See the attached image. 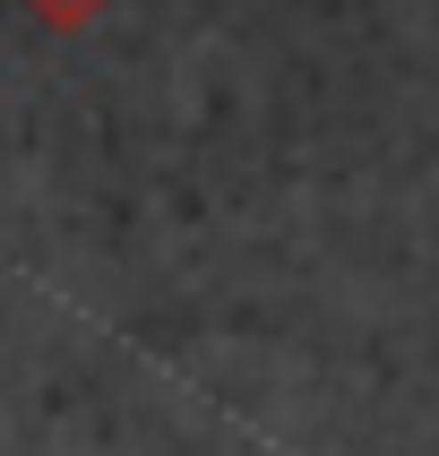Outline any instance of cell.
Returning a JSON list of instances; mask_svg holds the SVG:
<instances>
[{"label": "cell", "instance_id": "cell-1", "mask_svg": "<svg viewBox=\"0 0 439 456\" xmlns=\"http://www.w3.org/2000/svg\"><path fill=\"white\" fill-rule=\"evenodd\" d=\"M26 9H44V18H52V26H77V18H95L103 0H26Z\"/></svg>", "mask_w": 439, "mask_h": 456}]
</instances>
